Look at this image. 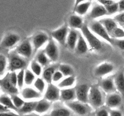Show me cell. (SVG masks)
Masks as SVG:
<instances>
[{"label":"cell","instance_id":"1f68e13d","mask_svg":"<svg viewBox=\"0 0 124 116\" xmlns=\"http://www.w3.org/2000/svg\"><path fill=\"white\" fill-rule=\"evenodd\" d=\"M35 60L43 66L48 65L50 60L45 53L44 50H38V53H36V57H35Z\"/></svg>","mask_w":124,"mask_h":116},{"label":"cell","instance_id":"4dcf8cb0","mask_svg":"<svg viewBox=\"0 0 124 116\" xmlns=\"http://www.w3.org/2000/svg\"><path fill=\"white\" fill-rule=\"evenodd\" d=\"M55 71V67L53 66H48L43 70L42 73V78L46 83H47L48 84L52 83V77H53V75Z\"/></svg>","mask_w":124,"mask_h":116},{"label":"cell","instance_id":"9a60e30c","mask_svg":"<svg viewBox=\"0 0 124 116\" xmlns=\"http://www.w3.org/2000/svg\"><path fill=\"white\" fill-rule=\"evenodd\" d=\"M115 66L111 63L105 62L99 64L94 69V75L97 77H104L112 72Z\"/></svg>","mask_w":124,"mask_h":116},{"label":"cell","instance_id":"f546056e","mask_svg":"<svg viewBox=\"0 0 124 116\" xmlns=\"http://www.w3.org/2000/svg\"><path fill=\"white\" fill-rule=\"evenodd\" d=\"M0 103L10 110H13L15 111H18V109L15 107L12 102L11 97H9L7 94H2L0 95Z\"/></svg>","mask_w":124,"mask_h":116},{"label":"cell","instance_id":"cb8c5ba5","mask_svg":"<svg viewBox=\"0 0 124 116\" xmlns=\"http://www.w3.org/2000/svg\"><path fill=\"white\" fill-rule=\"evenodd\" d=\"M99 22L101 23L107 30L109 35H111L112 31L117 27V22L115 20L114 18H104L99 19Z\"/></svg>","mask_w":124,"mask_h":116},{"label":"cell","instance_id":"6da1fadb","mask_svg":"<svg viewBox=\"0 0 124 116\" xmlns=\"http://www.w3.org/2000/svg\"><path fill=\"white\" fill-rule=\"evenodd\" d=\"M8 68L10 71L24 70L27 65L25 58L15 51H11L8 56Z\"/></svg>","mask_w":124,"mask_h":116},{"label":"cell","instance_id":"db71d44e","mask_svg":"<svg viewBox=\"0 0 124 116\" xmlns=\"http://www.w3.org/2000/svg\"><path fill=\"white\" fill-rule=\"evenodd\" d=\"M21 116H39V115L38 114L36 113V112H31V113L23 114V115H21Z\"/></svg>","mask_w":124,"mask_h":116},{"label":"cell","instance_id":"7dc6e473","mask_svg":"<svg viewBox=\"0 0 124 116\" xmlns=\"http://www.w3.org/2000/svg\"><path fill=\"white\" fill-rule=\"evenodd\" d=\"M97 1H98V2H99L101 4L103 5L104 7L110 6V5L112 4L114 2H116L115 0H97Z\"/></svg>","mask_w":124,"mask_h":116},{"label":"cell","instance_id":"d6a6232c","mask_svg":"<svg viewBox=\"0 0 124 116\" xmlns=\"http://www.w3.org/2000/svg\"><path fill=\"white\" fill-rule=\"evenodd\" d=\"M58 70L62 73L64 76L67 77V76H73L74 74V70L72 66L67 64H62L59 65Z\"/></svg>","mask_w":124,"mask_h":116},{"label":"cell","instance_id":"f35d334b","mask_svg":"<svg viewBox=\"0 0 124 116\" xmlns=\"http://www.w3.org/2000/svg\"><path fill=\"white\" fill-rule=\"evenodd\" d=\"M113 39H122L124 38V28L117 26L110 35Z\"/></svg>","mask_w":124,"mask_h":116},{"label":"cell","instance_id":"52a82bcc","mask_svg":"<svg viewBox=\"0 0 124 116\" xmlns=\"http://www.w3.org/2000/svg\"><path fill=\"white\" fill-rule=\"evenodd\" d=\"M61 89L58 86L54 85L53 83L48 84L47 88L44 92V99L50 102H54L60 100Z\"/></svg>","mask_w":124,"mask_h":116},{"label":"cell","instance_id":"2e32d148","mask_svg":"<svg viewBox=\"0 0 124 116\" xmlns=\"http://www.w3.org/2000/svg\"><path fill=\"white\" fill-rule=\"evenodd\" d=\"M21 94L22 97L27 100H35L36 99H39L42 97V93L35 88L29 87L23 88Z\"/></svg>","mask_w":124,"mask_h":116},{"label":"cell","instance_id":"d4e9b609","mask_svg":"<svg viewBox=\"0 0 124 116\" xmlns=\"http://www.w3.org/2000/svg\"><path fill=\"white\" fill-rule=\"evenodd\" d=\"M69 26L73 29H81L84 25L83 19L77 14H71L69 19Z\"/></svg>","mask_w":124,"mask_h":116},{"label":"cell","instance_id":"4fadbf2b","mask_svg":"<svg viewBox=\"0 0 124 116\" xmlns=\"http://www.w3.org/2000/svg\"><path fill=\"white\" fill-rule=\"evenodd\" d=\"M88 15L91 19L94 20L108 14L106 8L103 5L101 4L99 2H95L92 5V8Z\"/></svg>","mask_w":124,"mask_h":116},{"label":"cell","instance_id":"bcb514c9","mask_svg":"<svg viewBox=\"0 0 124 116\" xmlns=\"http://www.w3.org/2000/svg\"><path fill=\"white\" fill-rule=\"evenodd\" d=\"M96 116H110V114L106 109L101 108L96 112Z\"/></svg>","mask_w":124,"mask_h":116},{"label":"cell","instance_id":"9c48e42d","mask_svg":"<svg viewBox=\"0 0 124 116\" xmlns=\"http://www.w3.org/2000/svg\"><path fill=\"white\" fill-rule=\"evenodd\" d=\"M49 36L44 32H38L35 34L31 40L34 51L39 50L40 48L49 41Z\"/></svg>","mask_w":124,"mask_h":116},{"label":"cell","instance_id":"c3c4849f","mask_svg":"<svg viewBox=\"0 0 124 116\" xmlns=\"http://www.w3.org/2000/svg\"><path fill=\"white\" fill-rule=\"evenodd\" d=\"M109 114H110V116H123L122 112L116 109H112L109 112Z\"/></svg>","mask_w":124,"mask_h":116},{"label":"cell","instance_id":"ba28073f","mask_svg":"<svg viewBox=\"0 0 124 116\" xmlns=\"http://www.w3.org/2000/svg\"><path fill=\"white\" fill-rule=\"evenodd\" d=\"M69 28L67 26H62L59 29L55 30H53L51 33L52 37L56 42H58L59 44L64 45L66 44L67 38L68 34L69 32Z\"/></svg>","mask_w":124,"mask_h":116},{"label":"cell","instance_id":"7402d4cb","mask_svg":"<svg viewBox=\"0 0 124 116\" xmlns=\"http://www.w3.org/2000/svg\"><path fill=\"white\" fill-rule=\"evenodd\" d=\"M88 50V45L82 34L79 35L78 40L75 47V51L79 54H85Z\"/></svg>","mask_w":124,"mask_h":116},{"label":"cell","instance_id":"484cf974","mask_svg":"<svg viewBox=\"0 0 124 116\" xmlns=\"http://www.w3.org/2000/svg\"><path fill=\"white\" fill-rule=\"evenodd\" d=\"M114 80L116 90L122 96H124V71H119L115 77Z\"/></svg>","mask_w":124,"mask_h":116},{"label":"cell","instance_id":"4316f807","mask_svg":"<svg viewBox=\"0 0 124 116\" xmlns=\"http://www.w3.org/2000/svg\"><path fill=\"white\" fill-rule=\"evenodd\" d=\"M92 1L83 2L74 7L73 11L76 14L82 16L87 14V12L89 11L90 7H92Z\"/></svg>","mask_w":124,"mask_h":116},{"label":"cell","instance_id":"30bf717a","mask_svg":"<svg viewBox=\"0 0 124 116\" xmlns=\"http://www.w3.org/2000/svg\"><path fill=\"white\" fill-rule=\"evenodd\" d=\"M33 51V47L31 41L29 39L23 41L16 48V51L25 59L30 58L32 55Z\"/></svg>","mask_w":124,"mask_h":116},{"label":"cell","instance_id":"f5cc1de1","mask_svg":"<svg viewBox=\"0 0 124 116\" xmlns=\"http://www.w3.org/2000/svg\"><path fill=\"white\" fill-rule=\"evenodd\" d=\"M92 1V0H75V6H74V7L77 6L80 3H82L83 2H85V1Z\"/></svg>","mask_w":124,"mask_h":116},{"label":"cell","instance_id":"e0dca14e","mask_svg":"<svg viewBox=\"0 0 124 116\" xmlns=\"http://www.w3.org/2000/svg\"><path fill=\"white\" fill-rule=\"evenodd\" d=\"M122 102V98L119 94L112 93L108 94L105 99V103L107 106L111 109H116L121 105Z\"/></svg>","mask_w":124,"mask_h":116},{"label":"cell","instance_id":"ac0fdd59","mask_svg":"<svg viewBox=\"0 0 124 116\" xmlns=\"http://www.w3.org/2000/svg\"><path fill=\"white\" fill-rule=\"evenodd\" d=\"M76 99V89L75 88H63L61 89L60 91V100L64 102L73 101Z\"/></svg>","mask_w":124,"mask_h":116},{"label":"cell","instance_id":"11a10c76","mask_svg":"<svg viewBox=\"0 0 124 116\" xmlns=\"http://www.w3.org/2000/svg\"><path fill=\"white\" fill-rule=\"evenodd\" d=\"M123 55H124V51L123 52Z\"/></svg>","mask_w":124,"mask_h":116},{"label":"cell","instance_id":"ffe728a7","mask_svg":"<svg viewBox=\"0 0 124 116\" xmlns=\"http://www.w3.org/2000/svg\"><path fill=\"white\" fill-rule=\"evenodd\" d=\"M101 88L103 91L107 94L116 92V88L114 79L111 77H106L103 79L101 82Z\"/></svg>","mask_w":124,"mask_h":116},{"label":"cell","instance_id":"60d3db41","mask_svg":"<svg viewBox=\"0 0 124 116\" xmlns=\"http://www.w3.org/2000/svg\"><path fill=\"white\" fill-rule=\"evenodd\" d=\"M24 72H25V70H21L17 73V87L19 88H23L24 85L25 84Z\"/></svg>","mask_w":124,"mask_h":116},{"label":"cell","instance_id":"5b68a950","mask_svg":"<svg viewBox=\"0 0 124 116\" xmlns=\"http://www.w3.org/2000/svg\"><path fill=\"white\" fill-rule=\"evenodd\" d=\"M65 105L70 108L73 113L80 116H86L90 111V106L87 103L81 102L78 100L65 102Z\"/></svg>","mask_w":124,"mask_h":116},{"label":"cell","instance_id":"b9f144b4","mask_svg":"<svg viewBox=\"0 0 124 116\" xmlns=\"http://www.w3.org/2000/svg\"><path fill=\"white\" fill-rule=\"evenodd\" d=\"M64 77V75L61 72L58 70H56L52 77V83H59Z\"/></svg>","mask_w":124,"mask_h":116},{"label":"cell","instance_id":"8d00e7d4","mask_svg":"<svg viewBox=\"0 0 124 116\" xmlns=\"http://www.w3.org/2000/svg\"><path fill=\"white\" fill-rule=\"evenodd\" d=\"M10 97L13 104L15 106V107L18 109H18H20L23 106L25 101L22 97H21L17 94H13V95H11Z\"/></svg>","mask_w":124,"mask_h":116},{"label":"cell","instance_id":"816d5d0a","mask_svg":"<svg viewBox=\"0 0 124 116\" xmlns=\"http://www.w3.org/2000/svg\"><path fill=\"white\" fill-rule=\"evenodd\" d=\"M10 111V110L9 109L6 108V106H4L2 103H0V113H1V112H7V111Z\"/></svg>","mask_w":124,"mask_h":116},{"label":"cell","instance_id":"f907efd6","mask_svg":"<svg viewBox=\"0 0 124 116\" xmlns=\"http://www.w3.org/2000/svg\"><path fill=\"white\" fill-rule=\"evenodd\" d=\"M119 12H124V0H119L118 1Z\"/></svg>","mask_w":124,"mask_h":116},{"label":"cell","instance_id":"277c9868","mask_svg":"<svg viewBox=\"0 0 124 116\" xmlns=\"http://www.w3.org/2000/svg\"><path fill=\"white\" fill-rule=\"evenodd\" d=\"M91 31L96 35L102 38L110 44H113V38L107 31L99 21L93 20L88 25Z\"/></svg>","mask_w":124,"mask_h":116},{"label":"cell","instance_id":"8992f818","mask_svg":"<svg viewBox=\"0 0 124 116\" xmlns=\"http://www.w3.org/2000/svg\"><path fill=\"white\" fill-rule=\"evenodd\" d=\"M44 51L51 61L56 62L59 59V48L54 39L49 40L46 44Z\"/></svg>","mask_w":124,"mask_h":116},{"label":"cell","instance_id":"8fae6325","mask_svg":"<svg viewBox=\"0 0 124 116\" xmlns=\"http://www.w3.org/2000/svg\"><path fill=\"white\" fill-rule=\"evenodd\" d=\"M0 88L7 94L10 95L18 94V87L13 85L11 82L9 77V73H7L4 77L0 79Z\"/></svg>","mask_w":124,"mask_h":116},{"label":"cell","instance_id":"f1b7e54d","mask_svg":"<svg viewBox=\"0 0 124 116\" xmlns=\"http://www.w3.org/2000/svg\"><path fill=\"white\" fill-rule=\"evenodd\" d=\"M75 81H76V78H75V77L73 75V76H67V77H65V78H63L58 83V85L57 86L60 89L70 88V87H72L74 85Z\"/></svg>","mask_w":124,"mask_h":116},{"label":"cell","instance_id":"5bb4252c","mask_svg":"<svg viewBox=\"0 0 124 116\" xmlns=\"http://www.w3.org/2000/svg\"><path fill=\"white\" fill-rule=\"evenodd\" d=\"M90 87L87 84L78 85L75 88L76 99L81 102L87 103L88 102V95Z\"/></svg>","mask_w":124,"mask_h":116},{"label":"cell","instance_id":"9f6ffc18","mask_svg":"<svg viewBox=\"0 0 124 116\" xmlns=\"http://www.w3.org/2000/svg\"><path fill=\"white\" fill-rule=\"evenodd\" d=\"M123 27H124V26H123Z\"/></svg>","mask_w":124,"mask_h":116},{"label":"cell","instance_id":"6f0895ef","mask_svg":"<svg viewBox=\"0 0 124 116\" xmlns=\"http://www.w3.org/2000/svg\"><path fill=\"white\" fill-rule=\"evenodd\" d=\"M0 89H1V88H0Z\"/></svg>","mask_w":124,"mask_h":116},{"label":"cell","instance_id":"ee69618b","mask_svg":"<svg viewBox=\"0 0 124 116\" xmlns=\"http://www.w3.org/2000/svg\"><path fill=\"white\" fill-rule=\"evenodd\" d=\"M114 19L120 25L124 26V12H122L115 16Z\"/></svg>","mask_w":124,"mask_h":116},{"label":"cell","instance_id":"44dd1931","mask_svg":"<svg viewBox=\"0 0 124 116\" xmlns=\"http://www.w3.org/2000/svg\"><path fill=\"white\" fill-rule=\"evenodd\" d=\"M79 35V33L76 31V29H71L69 30L67 38L66 44L71 50H75V47L78 40Z\"/></svg>","mask_w":124,"mask_h":116},{"label":"cell","instance_id":"83f0119b","mask_svg":"<svg viewBox=\"0 0 124 116\" xmlns=\"http://www.w3.org/2000/svg\"><path fill=\"white\" fill-rule=\"evenodd\" d=\"M37 102L36 100H29L28 102H25L23 106L18 109V111L21 115L34 112Z\"/></svg>","mask_w":124,"mask_h":116},{"label":"cell","instance_id":"7bdbcfd3","mask_svg":"<svg viewBox=\"0 0 124 116\" xmlns=\"http://www.w3.org/2000/svg\"><path fill=\"white\" fill-rule=\"evenodd\" d=\"M113 44H115L120 50L124 51V38L113 39Z\"/></svg>","mask_w":124,"mask_h":116},{"label":"cell","instance_id":"3957f363","mask_svg":"<svg viewBox=\"0 0 124 116\" xmlns=\"http://www.w3.org/2000/svg\"><path fill=\"white\" fill-rule=\"evenodd\" d=\"M90 105L93 108L99 109L104 103L102 93L99 87L96 86L90 87L88 95V102Z\"/></svg>","mask_w":124,"mask_h":116},{"label":"cell","instance_id":"ab89813d","mask_svg":"<svg viewBox=\"0 0 124 116\" xmlns=\"http://www.w3.org/2000/svg\"><path fill=\"white\" fill-rule=\"evenodd\" d=\"M105 7L107 10V12L108 15L115 14L119 11L118 2H115L113 4H112L106 6Z\"/></svg>","mask_w":124,"mask_h":116},{"label":"cell","instance_id":"7c38bea8","mask_svg":"<svg viewBox=\"0 0 124 116\" xmlns=\"http://www.w3.org/2000/svg\"><path fill=\"white\" fill-rule=\"evenodd\" d=\"M19 35L15 33H7L1 42V47L4 48H10L14 47L20 41Z\"/></svg>","mask_w":124,"mask_h":116},{"label":"cell","instance_id":"f6af8a7d","mask_svg":"<svg viewBox=\"0 0 124 116\" xmlns=\"http://www.w3.org/2000/svg\"><path fill=\"white\" fill-rule=\"evenodd\" d=\"M9 73V77L12 84L17 87V73L16 71H11Z\"/></svg>","mask_w":124,"mask_h":116},{"label":"cell","instance_id":"7a4b0ae2","mask_svg":"<svg viewBox=\"0 0 124 116\" xmlns=\"http://www.w3.org/2000/svg\"><path fill=\"white\" fill-rule=\"evenodd\" d=\"M81 30L82 35L92 50L99 51L102 49L103 45L101 41L97 37V35L91 31L88 25L84 24Z\"/></svg>","mask_w":124,"mask_h":116},{"label":"cell","instance_id":"836d02e7","mask_svg":"<svg viewBox=\"0 0 124 116\" xmlns=\"http://www.w3.org/2000/svg\"><path fill=\"white\" fill-rule=\"evenodd\" d=\"M36 75L30 70L26 69L24 72V83L27 85H31L34 83L36 77Z\"/></svg>","mask_w":124,"mask_h":116},{"label":"cell","instance_id":"603a6c76","mask_svg":"<svg viewBox=\"0 0 124 116\" xmlns=\"http://www.w3.org/2000/svg\"><path fill=\"white\" fill-rule=\"evenodd\" d=\"M51 103L52 102L48 101L47 100L45 99L44 98L43 99H41V100H38L37 102L36 106H35L34 112L38 114L46 113L50 108Z\"/></svg>","mask_w":124,"mask_h":116},{"label":"cell","instance_id":"d590c367","mask_svg":"<svg viewBox=\"0 0 124 116\" xmlns=\"http://www.w3.org/2000/svg\"><path fill=\"white\" fill-rule=\"evenodd\" d=\"M33 85L35 89L42 94L46 90V82L43 79V78H41V77L36 78L34 82Z\"/></svg>","mask_w":124,"mask_h":116},{"label":"cell","instance_id":"d6986e66","mask_svg":"<svg viewBox=\"0 0 124 116\" xmlns=\"http://www.w3.org/2000/svg\"><path fill=\"white\" fill-rule=\"evenodd\" d=\"M73 113V112L66 105H58L53 107L49 116H72Z\"/></svg>","mask_w":124,"mask_h":116},{"label":"cell","instance_id":"681fc988","mask_svg":"<svg viewBox=\"0 0 124 116\" xmlns=\"http://www.w3.org/2000/svg\"><path fill=\"white\" fill-rule=\"evenodd\" d=\"M0 116H21L20 115L16 113L12 112V111H7V112H1L0 113Z\"/></svg>","mask_w":124,"mask_h":116},{"label":"cell","instance_id":"74e56055","mask_svg":"<svg viewBox=\"0 0 124 116\" xmlns=\"http://www.w3.org/2000/svg\"><path fill=\"white\" fill-rule=\"evenodd\" d=\"M8 66V60L4 54H0V76L3 75Z\"/></svg>","mask_w":124,"mask_h":116},{"label":"cell","instance_id":"e575fe53","mask_svg":"<svg viewBox=\"0 0 124 116\" xmlns=\"http://www.w3.org/2000/svg\"><path fill=\"white\" fill-rule=\"evenodd\" d=\"M30 66L31 71L36 76H39L42 73V66L41 64H39L36 60H33L31 62Z\"/></svg>","mask_w":124,"mask_h":116}]
</instances>
